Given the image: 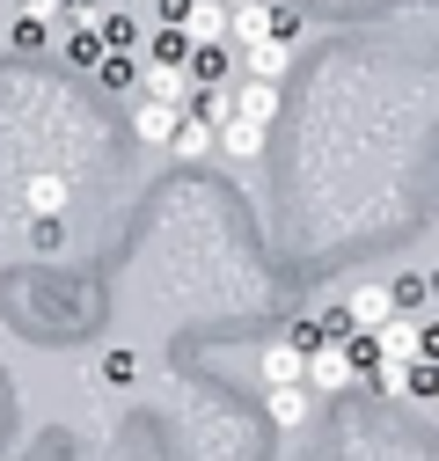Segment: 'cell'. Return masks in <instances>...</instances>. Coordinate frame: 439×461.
<instances>
[{
  "label": "cell",
  "mask_w": 439,
  "mask_h": 461,
  "mask_svg": "<svg viewBox=\"0 0 439 461\" xmlns=\"http://www.w3.org/2000/svg\"><path fill=\"white\" fill-rule=\"evenodd\" d=\"M191 110H198V118L220 132V125L235 118V88H198V95H191Z\"/></svg>",
  "instance_id": "obj_17"
},
{
  "label": "cell",
  "mask_w": 439,
  "mask_h": 461,
  "mask_svg": "<svg viewBox=\"0 0 439 461\" xmlns=\"http://www.w3.org/2000/svg\"><path fill=\"white\" fill-rule=\"evenodd\" d=\"M176 125H184V110H169V103H147V95H139V110H132V132H139L147 147H161V154H169Z\"/></svg>",
  "instance_id": "obj_6"
},
{
  "label": "cell",
  "mask_w": 439,
  "mask_h": 461,
  "mask_svg": "<svg viewBox=\"0 0 439 461\" xmlns=\"http://www.w3.org/2000/svg\"><path fill=\"white\" fill-rule=\"evenodd\" d=\"M220 154H228V161H256L264 154V125L256 118H228V125H220Z\"/></svg>",
  "instance_id": "obj_14"
},
{
  "label": "cell",
  "mask_w": 439,
  "mask_h": 461,
  "mask_svg": "<svg viewBox=\"0 0 439 461\" xmlns=\"http://www.w3.org/2000/svg\"><path fill=\"white\" fill-rule=\"evenodd\" d=\"M228 0H191V23H184V37L191 44H228Z\"/></svg>",
  "instance_id": "obj_9"
},
{
  "label": "cell",
  "mask_w": 439,
  "mask_h": 461,
  "mask_svg": "<svg viewBox=\"0 0 439 461\" xmlns=\"http://www.w3.org/2000/svg\"><path fill=\"white\" fill-rule=\"evenodd\" d=\"M118 8H125V0H118Z\"/></svg>",
  "instance_id": "obj_27"
},
{
  "label": "cell",
  "mask_w": 439,
  "mask_h": 461,
  "mask_svg": "<svg viewBox=\"0 0 439 461\" xmlns=\"http://www.w3.org/2000/svg\"><path fill=\"white\" fill-rule=\"evenodd\" d=\"M67 67H81V74H95L103 59H110V44H103V30H67Z\"/></svg>",
  "instance_id": "obj_16"
},
{
  "label": "cell",
  "mask_w": 439,
  "mask_h": 461,
  "mask_svg": "<svg viewBox=\"0 0 439 461\" xmlns=\"http://www.w3.org/2000/svg\"><path fill=\"white\" fill-rule=\"evenodd\" d=\"M242 59H249V81H271V88H279V81H286V67H293V51H286L279 37H264V44H249V51H242Z\"/></svg>",
  "instance_id": "obj_12"
},
{
  "label": "cell",
  "mask_w": 439,
  "mask_h": 461,
  "mask_svg": "<svg viewBox=\"0 0 439 461\" xmlns=\"http://www.w3.org/2000/svg\"><path fill=\"white\" fill-rule=\"evenodd\" d=\"M264 381H271V388H300V381H308V352H300L293 337L264 344Z\"/></svg>",
  "instance_id": "obj_5"
},
{
  "label": "cell",
  "mask_w": 439,
  "mask_h": 461,
  "mask_svg": "<svg viewBox=\"0 0 439 461\" xmlns=\"http://www.w3.org/2000/svg\"><path fill=\"white\" fill-rule=\"evenodd\" d=\"M359 359L345 352V344H315V352H308V388L315 395H345V388H359Z\"/></svg>",
  "instance_id": "obj_1"
},
{
  "label": "cell",
  "mask_w": 439,
  "mask_h": 461,
  "mask_svg": "<svg viewBox=\"0 0 439 461\" xmlns=\"http://www.w3.org/2000/svg\"><path fill=\"white\" fill-rule=\"evenodd\" d=\"M139 67H147V59H125V51H110V59H103V67H95V81H103V88H110V95H125V88H132V81H139Z\"/></svg>",
  "instance_id": "obj_18"
},
{
  "label": "cell",
  "mask_w": 439,
  "mask_h": 461,
  "mask_svg": "<svg viewBox=\"0 0 439 461\" xmlns=\"http://www.w3.org/2000/svg\"><path fill=\"white\" fill-rule=\"evenodd\" d=\"M235 118H256L271 132V118H279V88H271V81H235Z\"/></svg>",
  "instance_id": "obj_10"
},
{
  "label": "cell",
  "mask_w": 439,
  "mask_h": 461,
  "mask_svg": "<svg viewBox=\"0 0 439 461\" xmlns=\"http://www.w3.org/2000/svg\"><path fill=\"white\" fill-rule=\"evenodd\" d=\"M417 359H425V366H439V315L425 322V352H417Z\"/></svg>",
  "instance_id": "obj_24"
},
{
  "label": "cell",
  "mask_w": 439,
  "mask_h": 461,
  "mask_svg": "<svg viewBox=\"0 0 439 461\" xmlns=\"http://www.w3.org/2000/svg\"><path fill=\"white\" fill-rule=\"evenodd\" d=\"M154 15H161V30H184L191 23V0H154Z\"/></svg>",
  "instance_id": "obj_21"
},
{
  "label": "cell",
  "mask_w": 439,
  "mask_h": 461,
  "mask_svg": "<svg viewBox=\"0 0 439 461\" xmlns=\"http://www.w3.org/2000/svg\"><path fill=\"white\" fill-rule=\"evenodd\" d=\"M389 315H396V285H381V278H359L352 294H345V322H352V330H366V337H373L381 322H389Z\"/></svg>",
  "instance_id": "obj_3"
},
{
  "label": "cell",
  "mask_w": 439,
  "mask_h": 461,
  "mask_svg": "<svg viewBox=\"0 0 439 461\" xmlns=\"http://www.w3.org/2000/svg\"><path fill=\"white\" fill-rule=\"evenodd\" d=\"M8 37H15V51H44V44H51V23H37V15H15V30H8Z\"/></svg>",
  "instance_id": "obj_20"
},
{
  "label": "cell",
  "mask_w": 439,
  "mask_h": 461,
  "mask_svg": "<svg viewBox=\"0 0 439 461\" xmlns=\"http://www.w3.org/2000/svg\"><path fill=\"white\" fill-rule=\"evenodd\" d=\"M22 205H30V220H59V212L74 205V184H67V176H37Z\"/></svg>",
  "instance_id": "obj_13"
},
{
  "label": "cell",
  "mask_w": 439,
  "mask_h": 461,
  "mask_svg": "<svg viewBox=\"0 0 439 461\" xmlns=\"http://www.w3.org/2000/svg\"><path fill=\"white\" fill-rule=\"evenodd\" d=\"M228 8H264V0H228Z\"/></svg>",
  "instance_id": "obj_25"
},
{
  "label": "cell",
  "mask_w": 439,
  "mask_h": 461,
  "mask_svg": "<svg viewBox=\"0 0 439 461\" xmlns=\"http://www.w3.org/2000/svg\"><path fill=\"white\" fill-rule=\"evenodd\" d=\"M103 44L125 51V59H147V37H139V23H132L125 8H103Z\"/></svg>",
  "instance_id": "obj_15"
},
{
  "label": "cell",
  "mask_w": 439,
  "mask_h": 461,
  "mask_svg": "<svg viewBox=\"0 0 439 461\" xmlns=\"http://www.w3.org/2000/svg\"><path fill=\"white\" fill-rule=\"evenodd\" d=\"M139 95H147V103H169V110H191L198 88H191V67H184V59H147V67H139Z\"/></svg>",
  "instance_id": "obj_2"
},
{
  "label": "cell",
  "mask_w": 439,
  "mask_h": 461,
  "mask_svg": "<svg viewBox=\"0 0 439 461\" xmlns=\"http://www.w3.org/2000/svg\"><path fill=\"white\" fill-rule=\"evenodd\" d=\"M271 37L293 44V37H300V15H293V8H271Z\"/></svg>",
  "instance_id": "obj_22"
},
{
  "label": "cell",
  "mask_w": 439,
  "mask_h": 461,
  "mask_svg": "<svg viewBox=\"0 0 439 461\" xmlns=\"http://www.w3.org/2000/svg\"><path fill=\"white\" fill-rule=\"evenodd\" d=\"M22 15H37V23H59V15H67V0H22Z\"/></svg>",
  "instance_id": "obj_23"
},
{
  "label": "cell",
  "mask_w": 439,
  "mask_h": 461,
  "mask_svg": "<svg viewBox=\"0 0 439 461\" xmlns=\"http://www.w3.org/2000/svg\"><path fill=\"white\" fill-rule=\"evenodd\" d=\"M425 285H432V294H439V271H432V278H425Z\"/></svg>",
  "instance_id": "obj_26"
},
{
  "label": "cell",
  "mask_w": 439,
  "mask_h": 461,
  "mask_svg": "<svg viewBox=\"0 0 439 461\" xmlns=\"http://www.w3.org/2000/svg\"><path fill=\"white\" fill-rule=\"evenodd\" d=\"M264 411H271V425H279V432H300L308 411H315V388H308V381H300V388H271Z\"/></svg>",
  "instance_id": "obj_8"
},
{
  "label": "cell",
  "mask_w": 439,
  "mask_h": 461,
  "mask_svg": "<svg viewBox=\"0 0 439 461\" xmlns=\"http://www.w3.org/2000/svg\"><path fill=\"white\" fill-rule=\"evenodd\" d=\"M147 59H191V37L184 30H154L147 37Z\"/></svg>",
  "instance_id": "obj_19"
},
{
  "label": "cell",
  "mask_w": 439,
  "mask_h": 461,
  "mask_svg": "<svg viewBox=\"0 0 439 461\" xmlns=\"http://www.w3.org/2000/svg\"><path fill=\"white\" fill-rule=\"evenodd\" d=\"M220 147V132L198 118V110H184V125H176V140H169V161H198V154H212Z\"/></svg>",
  "instance_id": "obj_11"
},
{
  "label": "cell",
  "mask_w": 439,
  "mask_h": 461,
  "mask_svg": "<svg viewBox=\"0 0 439 461\" xmlns=\"http://www.w3.org/2000/svg\"><path fill=\"white\" fill-rule=\"evenodd\" d=\"M417 352H425V315L396 308L389 322L373 330V359H417Z\"/></svg>",
  "instance_id": "obj_4"
},
{
  "label": "cell",
  "mask_w": 439,
  "mask_h": 461,
  "mask_svg": "<svg viewBox=\"0 0 439 461\" xmlns=\"http://www.w3.org/2000/svg\"><path fill=\"white\" fill-rule=\"evenodd\" d=\"M191 88H228V74H235V51L228 44H191Z\"/></svg>",
  "instance_id": "obj_7"
}]
</instances>
